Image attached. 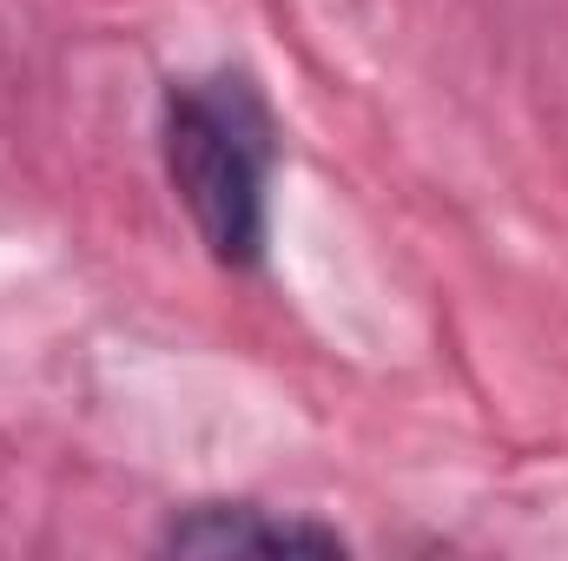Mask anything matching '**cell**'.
I'll list each match as a JSON object with an SVG mask.
<instances>
[{"label": "cell", "mask_w": 568, "mask_h": 561, "mask_svg": "<svg viewBox=\"0 0 568 561\" xmlns=\"http://www.w3.org/2000/svg\"><path fill=\"white\" fill-rule=\"evenodd\" d=\"M278 165L284 126L252 67L219 60L159 86V172L199 252L232 278H252L272 258Z\"/></svg>", "instance_id": "cell-1"}, {"label": "cell", "mask_w": 568, "mask_h": 561, "mask_svg": "<svg viewBox=\"0 0 568 561\" xmlns=\"http://www.w3.org/2000/svg\"><path fill=\"white\" fill-rule=\"evenodd\" d=\"M159 555H205V561H344L357 555V542L311 516V509H278V502H258V496H199V502H179L165 509L159 536H152Z\"/></svg>", "instance_id": "cell-2"}]
</instances>
